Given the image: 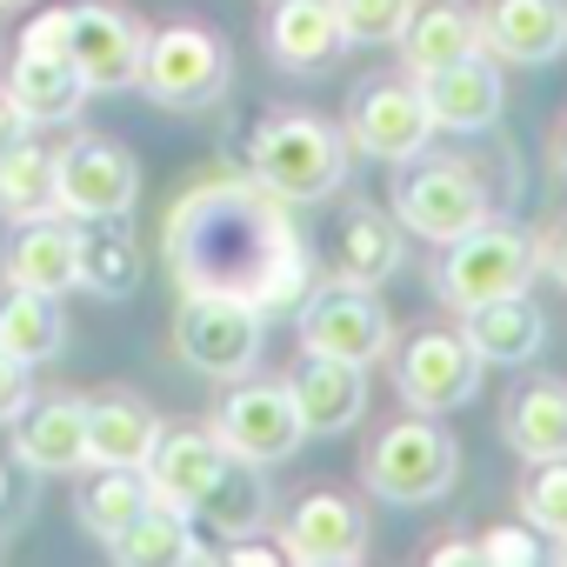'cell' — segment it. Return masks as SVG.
<instances>
[{
  "label": "cell",
  "mask_w": 567,
  "mask_h": 567,
  "mask_svg": "<svg viewBox=\"0 0 567 567\" xmlns=\"http://www.w3.org/2000/svg\"><path fill=\"white\" fill-rule=\"evenodd\" d=\"M8 8H21V0H0V14H8Z\"/></svg>",
  "instance_id": "7bdbcfd3"
},
{
  "label": "cell",
  "mask_w": 567,
  "mask_h": 567,
  "mask_svg": "<svg viewBox=\"0 0 567 567\" xmlns=\"http://www.w3.org/2000/svg\"><path fill=\"white\" fill-rule=\"evenodd\" d=\"M394 48H401V61H408L414 81H421V74H434V68L474 54V48H481V21L461 8V0H414V14H408V28H401Z\"/></svg>",
  "instance_id": "cb8c5ba5"
},
{
  "label": "cell",
  "mask_w": 567,
  "mask_h": 567,
  "mask_svg": "<svg viewBox=\"0 0 567 567\" xmlns=\"http://www.w3.org/2000/svg\"><path fill=\"white\" fill-rule=\"evenodd\" d=\"M301 348L348 368H374L388 354V308L374 301V288H354V280L315 288L301 301Z\"/></svg>",
  "instance_id": "9c48e42d"
},
{
  "label": "cell",
  "mask_w": 567,
  "mask_h": 567,
  "mask_svg": "<svg viewBox=\"0 0 567 567\" xmlns=\"http://www.w3.org/2000/svg\"><path fill=\"white\" fill-rule=\"evenodd\" d=\"M154 107L174 114H200L227 94V48L207 28H161L141 48V81H134Z\"/></svg>",
  "instance_id": "8992f818"
},
{
  "label": "cell",
  "mask_w": 567,
  "mask_h": 567,
  "mask_svg": "<svg viewBox=\"0 0 567 567\" xmlns=\"http://www.w3.org/2000/svg\"><path fill=\"white\" fill-rule=\"evenodd\" d=\"M288 394H295L308 434H348V427L368 414V368H348V361L308 354V361L288 374Z\"/></svg>",
  "instance_id": "d6986e66"
},
{
  "label": "cell",
  "mask_w": 567,
  "mask_h": 567,
  "mask_svg": "<svg viewBox=\"0 0 567 567\" xmlns=\"http://www.w3.org/2000/svg\"><path fill=\"white\" fill-rule=\"evenodd\" d=\"M68 341V321H61V295H34V288H8L0 295V354L14 361H54Z\"/></svg>",
  "instance_id": "f546056e"
},
{
  "label": "cell",
  "mask_w": 567,
  "mask_h": 567,
  "mask_svg": "<svg viewBox=\"0 0 567 567\" xmlns=\"http://www.w3.org/2000/svg\"><path fill=\"white\" fill-rule=\"evenodd\" d=\"M21 48L28 54H68V14H41L28 34H21ZM74 61V54H68Z\"/></svg>",
  "instance_id": "74e56055"
},
{
  "label": "cell",
  "mask_w": 567,
  "mask_h": 567,
  "mask_svg": "<svg viewBox=\"0 0 567 567\" xmlns=\"http://www.w3.org/2000/svg\"><path fill=\"white\" fill-rule=\"evenodd\" d=\"M8 94L34 127H61V121H74L81 114V101H87V81H81V68L68 61V54H14V68H8Z\"/></svg>",
  "instance_id": "44dd1931"
},
{
  "label": "cell",
  "mask_w": 567,
  "mask_h": 567,
  "mask_svg": "<svg viewBox=\"0 0 567 567\" xmlns=\"http://www.w3.org/2000/svg\"><path fill=\"white\" fill-rule=\"evenodd\" d=\"M127 214H107V220H87L81 227V288L101 295V301H127L141 288V240L134 227H121Z\"/></svg>",
  "instance_id": "4316f807"
},
{
  "label": "cell",
  "mask_w": 567,
  "mask_h": 567,
  "mask_svg": "<svg viewBox=\"0 0 567 567\" xmlns=\"http://www.w3.org/2000/svg\"><path fill=\"white\" fill-rule=\"evenodd\" d=\"M0 214L8 220L61 214V200H54V147H41L34 134L0 154Z\"/></svg>",
  "instance_id": "1f68e13d"
},
{
  "label": "cell",
  "mask_w": 567,
  "mask_h": 567,
  "mask_svg": "<svg viewBox=\"0 0 567 567\" xmlns=\"http://www.w3.org/2000/svg\"><path fill=\"white\" fill-rule=\"evenodd\" d=\"M187 520L214 527L220 540H247V534L267 520V481H260V461L227 454V461H220V474H214V487L194 501V514H187Z\"/></svg>",
  "instance_id": "484cf974"
},
{
  "label": "cell",
  "mask_w": 567,
  "mask_h": 567,
  "mask_svg": "<svg viewBox=\"0 0 567 567\" xmlns=\"http://www.w3.org/2000/svg\"><path fill=\"white\" fill-rule=\"evenodd\" d=\"M0 501H8V467H0Z\"/></svg>",
  "instance_id": "b9f144b4"
},
{
  "label": "cell",
  "mask_w": 567,
  "mask_h": 567,
  "mask_svg": "<svg viewBox=\"0 0 567 567\" xmlns=\"http://www.w3.org/2000/svg\"><path fill=\"white\" fill-rule=\"evenodd\" d=\"M141 48L147 34L134 28V14L121 8H101V0H87V8H68V54L87 81V94H121L141 81Z\"/></svg>",
  "instance_id": "4fadbf2b"
},
{
  "label": "cell",
  "mask_w": 567,
  "mask_h": 567,
  "mask_svg": "<svg viewBox=\"0 0 567 567\" xmlns=\"http://www.w3.org/2000/svg\"><path fill=\"white\" fill-rule=\"evenodd\" d=\"M220 461H227V447H220V434H214V427H161V441H154V454H147V467H141V474H147L154 501H167V507L194 514V501L214 487Z\"/></svg>",
  "instance_id": "ac0fdd59"
},
{
  "label": "cell",
  "mask_w": 567,
  "mask_h": 567,
  "mask_svg": "<svg viewBox=\"0 0 567 567\" xmlns=\"http://www.w3.org/2000/svg\"><path fill=\"white\" fill-rule=\"evenodd\" d=\"M0 260H8V280H14V288L68 295V288H81V227H68V214L21 220Z\"/></svg>",
  "instance_id": "e0dca14e"
},
{
  "label": "cell",
  "mask_w": 567,
  "mask_h": 567,
  "mask_svg": "<svg viewBox=\"0 0 567 567\" xmlns=\"http://www.w3.org/2000/svg\"><path fill=\"white\" fill-rule=\"evenodd\" d=\"M461 334L474 341L481 368H520V361L540 354L547 321H540V308H534L527 295H501V301L467 308V315H461Z\"/></svg>",
  "instance_id": "7402d4cb"
},
{
  "label": "cell",
  "mask_w": 567,
  "mask_h": 567,
  "mask_svg": "<svg viewBox=\"0 0 567 567\" xmlns=\"http://www.w3.org/2000/svg\"><path fill=\"white\" fill-rule=\"evenodd\" d=\"M334 8H341V41H354V48H388V41H401L414 0H334Z\"/></svg>",
  "instance_id": "e575fe53"
},
{
  "label": "cell",
  "mask_w": 567,
  "mask_h": 567,
  "mask_svg": "<svg viewBox=\"0 0 567 567\" xmlns=\"http://www.w3.org/2000/svg\"><path fill=\"white\" fill-rule=\"evenodd\" d=\"M547 267H554V280H560V288H567V227L554 234V247H547Z\"/></svg>",
  "instance_id": "60d3db41"
},
{
  "label": "cell",
  "mask_w": 567,
  "mask_h": 567,
  "mask_svg": "<svg viewBox=\"0 0 567 567\" xmlns=\"http://www.w3.org/2000/svg\"><path fill=\"white\" fill-rule=\"evenodd\" d=\"M107 554L121 560V567H174V560H207V547L194 540V527H187V514L181 507H167V501H147L114 540H107Z\"/></svg>",
  "instance_id": "83f0119b"
},
{
  "label": "cell",
  "mask_w": 567,
  "mask_h": 567,
  "mask_svg": "<svg viewBox=\"0 0 567 567\" xmlns=\"http://www.w3.org/2000/svg\"><path fill=\"white\" fill-rule=\"evenodd\" d=\"M348 147L321 114H274L247 147V181L267 187L280 207H315L341 187Z\"/></svg>",
  "instance_id": "7a4b0ae2"
},
{
  "label": "cell",
  "mask_w": 567,
  "mask_h": 567,
  "mask_svg": "<svg viewBox=\"0 0 567 567\" xmlns=\"http://www.w3.org/2000/svg\"><path fill=\"white\" fill-rule=\"evenodd\" d=\"M28 401H34V388H28V361L0 354V421H21Z\"/></svg>",
  "instance_id": "8d00e7d4"
},
{
  "label": "cell",
  "mask_w": 567,
  "mask_h": 567,
  "mask_svg": "<svg viewBox=\"0 0 567 567\" xmlns=\"http://www.w3.org/2000/svg\"><path fill=\"white\" fill-rule=\"evenodd\" d=\"M14 441H21V461L34 474H81L87 467V401H74V394L28 401Z\"/></svg>",
  "instance_id": "ffe728a7"
},
{
  "label": "cell",
  "mask_w": 567,
  "mask_h": 567,
  "mask_svg": "<svg viewBox=\"0 0 567 567\" xmlns=\"http://www.w3.org/2000/svg\"><path fill=\"white\" fill-rule=\"evenodd\" d=\"M341 48V8L334 0H280L267 21V54L280 68H321Z\"/></svg>",
  "instance_id": "f1b7e54d"
},
{
  "label": "cell",
  "mask_w": 567,
  "mask_h": 567,
  "mask_svg": "<svg viewBox=\"0 0 567 567\" xmlns=\"http://www.w3.org/2000/svg\"><path fill=\"white\" fill-rule=\"evenodd\" d=\"M167 260L181 274V288L247 295V301L267 308V321L301 315V301L315 295V260H308L301 234L288 227L280 200L267 187H254L247 174L214 181V187L181 200Z\"/></svg>",
  "instance_id": "6da1fadb"
},
{
  "label": "cell",
  "mask_w": 567,
  "mask_h": 567,
  "mask_svg": "<svg viewBox=\"0 0 567 567\" xmlns=\"http://www.w3.org/2000/svg\"><path fill=\"white\" fill-rule=\"evenodd\" d=\"M394 220L421 240H461L467 227L487 220V187L474 181L467 161H408L401 187H394Z\"/></svg>",
  "instance_id": "52a82bcc"
},
{
  "label": "cell",
  "mask_w": 567,
  "mask_h": 567,
  "mask_svg": "<svg viewBox=\"0 0 567 567\" xmlns=\"http://www.w3.org/2000/svg\"><path fill=\"white\" fill-rule=\"evenodd\" d=\"M260 341H267V308L260 301L227 295V288H187V301L174 315V348L194 374L240 381V374H254Z\"/></svg>",
  "instance_id": "3957f363"
},
{
  "label": "cell",
  "mask_w": 567,
  "mask_h": 567,
  "mask_svg": "<svg viewBox=\"0 0 567 567\" xmlns=\"http://www.w3.org/2000/svg\"><path fill=\"white\" fill-rule=\"evenodd\" d=\"M427 134H434V114H427V101H421V87H408V81H368V87H354V101H348V141L368 154V161H414V154H427Z\"/></svg>",
  "instance_id": "8fae6325"
},
{
  "label": "cell",
  "mask_w": 567,
  "mask_h": 567,
  "mask_svg": "<svg viewBox=\"0 0 567 567\" xmlns=\"http://www.w3.org/2000/svg\"><path fill=\"white\" fill-rule=\"evenodd\" d=\"M520 514L534 534L567 540V461H534V474L520 481Z\"/></svg>",
  "instance_id": "836d02e7"
},
{
  "label": "cell",
  "mask_w": 567,
  "mask_h": 567,
  "mask_svg": "<svg viewBox=\"0 0 567 567\" xmlns=\"http://www.w3.org/2000/svg\"><path fill=\"white\" fill-rule=\"evenodd\" d=\"M534 560H540L534 527H487L481 534V567H534Z\"/></svg>",
  "instance_id": "d590c367"
},
{
  "label": "cell",
  "mask_w": 567,
  "mask_h": 567,
  "mask_svg": "<svg viewBox=\"0 0 567 567\" xmlns=\"http://www.w3.org/2000/svg\"><path fill=\"white\" fill-rule=\"evenodd\" d=\"M394 381H401V394H408L414 414H454L481 388V354H474L467 334H414L401 348Z\"/></svg>",
  "instance_id": "7c38bea8"
},
{
  "label": "cell",
  "mask_w": 567,
  "mask_h": 567,
  "mask_svg": "<svg viewBox=\"0 0 567 567\" xmlns=\"http://www.w3.org/2000/svg\"><path fill=\"white\" fill-rule=\"evenodd\" d=\"M481 48L507 68H547L567 54V0H487Z\"/></svg>",
  "instance_id": "5bb4252c"
},
{
  "label": "cell",
  "mask_w": 567,
  "mask_h": 567,
  "mask_svg": "<svg viewBox=\"0 0 567 567\" xmlns=\"http://www.w3.org/2000/svg\"><path fill=\"white\" fill-rule=\"evenodd\" d=\"M54 200L68 220H107L127 214L141 200V167L127 147L101 141V134H74L68 147H54Z\"/></svg>",
  "instance_id": "ba28073f"
},
{
  "label": "cell",
  "mask_w": 567,
  "mask_h": 567,
  "mask_svg": "<svg viewBox=\"0 0 567 567\" xmlns=\"http://www.w3.org/2000/svg\"><path fill=\"white\" fill-rule=\"evenodd\" d=\"M454 467H461L454 434L434 427V414H408V421L381 427V441H374L368 461H361V481H368L381 501L414 507V501H441V494L454 487Z\"/></svg>",
  "instance_id": "277c9868"
},
{
  "label": "cell",
  "mask_w": 567,
  "mask_h": 567,
  "mask_svg": "<svg viewBox=\"0 0 567 567\" xmlns=\"http://www.w3.org/2000/svg\"><path fill=\"white\" fill-rule=\"evenodd\" d=\"M147 501H154V487H147L141 467H94V481L81 487V527L107 547Z\"/></svg>",
  "instance_id": "d6a6232c"
},
{
  "label": "cell",
  "mask_w": 567,
  "mask_h": 567,
  "mask_svg": "<svg viewBox=\"0 0 567 567\" xmlns=\"http://www.w3.org/2000/svg\"><path fill=\"white\" fill-rule=\"evenodd\" d=\"M421 101H427L434 127H454V134L494 127V121H501V68H494V54L474 48V54H461V61L421 74Z\"/></svg>",
  "instance_id": "9a60e30c"
},
{
  "label": "cell",
  "mask_w": 567,
  "mask_h": 567,
  "mask_svg": "<svg viewBox=\"0 0 567 567\" xmlns=\"http://www.w3.org/2000/svg\"><path fill=\"white\" fill-rule=\"evenodd\" d=\"M280 547H288V560H308V567H354L368 554V514L341 494H308L280 527Z\"/></svg>",
  "instance_id": "2e32d148"
},
{
  "label": "cell",
  "mask_w": 567,
  "mask_h": 567,
  "mask_svg": "<svg viewBox=\"0 0 567 567\" xmlns=\"http://www.w3.org/2000/svg\"><path fill=\"white\" fill-rule=\"evenodd\" d=\"M560 167H567V141H560Z\"/></svg>",
  "instance_id": "ee69618b"
},
{
  "label": "cell",
  "mask_w": 567,
  "mask_h": 567,
  "mask_svg": "<svg viewBox=\"0 0 567 567\" xmlns=\"http://www.w3.org/2000/svg\"><path fill=\"white\" fill-rule=\"evenodd\" d=\"M214 434H220V447H227V454L260 461V467L288 461V454L308 441V427H301V408H295L288 381H280V388H260V381L227 388V401L214 408Z\"/></svg>",
  "instance_id": "30bf717a"
},
{
  "label": "cell",
  "mask_w": 567,
  "mask_h": 567,
  "mask_svg": "<svg viewBox=\"0 0 567 567\" xmlns=\"http://www.w3.org/2000/svg\"><path fill=\"white\" fill-rule=\"evenodd\" d=\"M401 260H408V227L388 220L381 207H354L341 240H334L341 280H354V288H381L388 274H401Z\"/></svg>",
  "instance_id": "d4e9b609"
},
{
  "label": "cell",
  "mask_w": 567,
  "mask_h": 567,
  "mask_svg": "<svg viewBox=\"0 0 567 567\" xmlns=\"http://www.w3.org/2000/svg\"><path fill=\"white\" fill-rule=\"evenodd\" d=\"M434 567H481V540H447V547H434Z\"/></svg>",
  "instance_id": "ab89813d"
},
{
  "label": "cell",
  "mask_w": 567,
  "mask_h": 567,
  "mask_svg": "<svg viewBox=\"0 0 567 567\" xmlns=\"http://www.w3.org/2000/svg\"><path fill=\"white\" fill-rule=\"evenodd\" d=\"M507 441L527 461H567V381H534L507 408Z\"/></svg>",
  "instance_id": "4dcf8cb0"
},
{
  "label": "cell",
  "mask_w": 567,
  "mask_h": 567,
  "mask_svg": "<svg viewBox=\"0 0 567 567\" xmlns=\"http://www.w3.org/2000/svg\"><path fill=\"white\" fill-rule=\"evenodd\" d=\"M534 267H540V254H534L527 234L481 220V227H467L461 240H447V260H441V274H434V288H441V301H447L454 315H467V308H481V301L527 295Z\"/></svg>",
  "instance_id": "5b68a950"
},
{
  "label": "cell",
  "mask_w": 567,
  "mask_h": 567,
  "mask_svg": "<svg viewBox=\"0 0 567 567\" xmlns=\"http://www.w3.org/2000/svg\"><path fill=\"white\" fill-rule=\"evenodd\" d=\"M161 441V421L134 394H101L87 401V467H147Z\"/></svg>",
  "instance_id": "603a6c76"
},
{
  "label": "cell",
  "mask_w": 567,
  "mask_h": 567,
  "mask_svg": "<svg viewBox=\"0 0 567 567\" xmlns=\"http://www.w3.org/2000/svg\"><path fill=\"white\" fill-rule=\"evenodd\" d=\"M28 134H34V121H28V114L8 101V94H0V154H8L14 141H28Z\"/></svg>",
  "instance_id": "f35d334b"
}]
</instances>
